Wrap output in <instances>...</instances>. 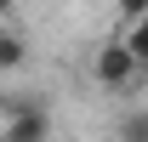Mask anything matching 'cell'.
Masks as SVG:
<instances>
[{
  "mask_svg": "<svg viewBox=\"0 0 148 142\" xmlns=\"http://www.w3.org/2000/svg\"><path fill=\"white\" fill-rule=\"evenodd\" d=\"M97 85H108V91H125V85H137V57H131L120 40L97 51Z\"/></svg>",
  "mask_w": 148,
  "mask_h": 142,
  "instance_id": "1",
  "label": "cell"
},
{
  "mask_svg": "<svg viewBox=\"0 0 148 142\" xmlns=\"http://www.w3.org/2000/svg\"><path fill=\"white\" fill-rule=\"evenodd\" d=\"M46 137H51V119L40 108H17L12 125H6V142H46Z\"/></svg>",
  "mask_w": 148,
  "mask_h": 142,
  "instance_id": "2",
  "label": "cell"
},
{
  "mask_svg": "<svg viewBox=\"0 0 148 142\" xmlns=\"http://www.w3.org/2000/svg\"><path fill=\"white\" fill-rule=\"evenodd\" d=\"M29 63V40L23 34H0V68H23Z\"/></svg>",
  "mask_w": 148,
  "mask_h": 142,
  "instance_id": "3",
  "label": "cell"
},
{
  "mask_svg": "<svg viewBox=\"0 0 148 142\" xmlns=\"http://www.w3.org/2000/svg\"><path fill=\"white\" fill-rule=\"evenodd\" d=\"M120 46H125V51L137 57V68H143V63H148V17H137V23H131V34L120 40Z\"/></svg>",
  "mask_w": 148,
  "mask_h": 142,
  "instance_id": "4",
  "label": "cell"
},
{
  "mask_svg": "<svg viewBox=\"0 0 148 142\" xmlns=\"http://www.w3.org/2000/svg\"><path fill=\"white\" fill-rule=\"evenodd\" d=\"M120 142H148V114H131L120 125Z\"/></svg>",
  "mask_w": 148,
  "mask_h": 142,
  "instance_id": "5",
  "label": "cell"
},
{
  "mask_svg": "<svg viewBox=\"0 0 148 142\" xmlns=\"http://www.w3.org/2000/svg\"><path fill=\"white\" fill-rule=\"evenodd\" d=\"M137 17H148V0H120V23H125V29H131V23H137Z\"/></svg>",
  "mask_w": 148,
  "mask_h": 142,
  "instance_id": "6",
  "label": "cell"
},
{
  "mask_svg": "<svg viewBox=\"0 0 148 142\" xmlns=\"http://www.w3.org/2000/svg\"><path fill=\"white\" fill-rule=\"evenodd\" d=\"M6 12H12V0H0V17H6Z\"/></svg>",
  "mask_w": 148,
  "mask_h": 142,
  "instance_id": "7",
  "label": "cell"
}]
</instances>
